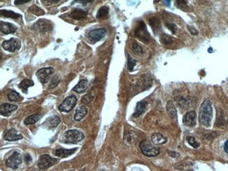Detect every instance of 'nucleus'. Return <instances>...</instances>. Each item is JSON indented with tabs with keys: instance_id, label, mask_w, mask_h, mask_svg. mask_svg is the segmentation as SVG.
Returning a JSON list of instances; mask_svg holds the SVG:
<instances>
[{
	"instance_id": "obj_42",
	"label": "nucleus",
	"mask_w": 228,
	"mask_h": 171,
	"mask_svg": "<svg viewBox=\"0 0 228 171\" xmlns=\"http://www.w3.org/2000/svg\"><path fill=\"white\" fill-rule=\"evenodd\" d=\"M163 2H166L165 4L167 5V6H170V2H171L170 1H163Z\"/></svg>"
},
{
	"instance_id": "obj_14",
	"label": "nucleus",
	"mask_w": 228,
	"mask_h": 171,
	"mask_svg": "<svg viewBox=\"0 0 228 171\" xmlns=\"http://www.w3.org/2000/svg\"><path fill=\"white\" fill-rule=\"evenodd\" d=\"M0 30L4 35H9V34L14 33L17 30V27L15 26L12 23L1 21L0 23Z\"/></svg>"
},
{
	"instance_id": "obj_38",
	"label": "nucleus",
	"mask_w": 228,
	"mask_h": 171,
	"mask_svg": "<svg viewBox=\"0 0 228 171\" xmlns=\"http://www.w3.org/2000/svg\"><path fill=\"white\" fill-rule=\"evenodd\" d=\"M188 29L189 30V32H190V34H192V35H198V31L197 30H196L195 27H191V26H187Z\"/></svg>"
},
{
	"instance_id": "obj_30",
	"label": "nucleus",
	"mask_w": 228,
	"mask_h": 171,
	"mask_svg": "<svg viewBox=\"0 0 228 171\" xmlns=\"http://www.w3.org/2000/svg\"><path fill=\"white\" fill-rule=\"evenodd\" d=\"M172 41V38L169 35H167V34H162L161 36H160V41H161L163 44L168 45L171 43Z\"/></svg>"
},
{
	"instance_id": "obj_15",
	"label": "nucleus",
	"mask_w": 228,
	"mask_h": 171,
	"mask_svg": "<svg viewBox=\"0 0 228 171\" xmlns=\"http://www.w3.org/2000/svg\"><path fill=\"white\" fill-rule=\"evenodd\" d=\"M60 123H61V119L59 118L58 116H52L46 119L44 122L43 123L42 126L44 127H45L46 128L51 129V128H56V127L58 126Z\"/></svg>"
},
{
	"instance_id": "obj_23",
	"label": "nucleus",
	"mask_w": 228,
	"mask_h": 171,
	"mask_svg": "<svg viewBox=\"0 0 228 171\" xmlns=\"http://www.w3.org/2000/svg\"><path fill=\"white\" fill-rule=\"evenodd\" d=\"M7 98L11 102H20L23 100V97L15 90H10L7 93Z\"/></svg>"
},
{
	"instance_id": "obj_28",
	"label": "nucleus",
	"mask_w": 228,
	"mask_h": 171,
	"mask_svg": "<svg viewBox=\"0 0 228 171\" xmlns=\"http://www.w3.org/2000/svg\"><path fill=\"white\" fill-rule=\"evenodd\" d=\"M41 118V115H31L30 116H28L27 118L25 119V125H31V124H34L36 122H37V121L40 120Z\"/></svg>"
},
{
	"instance_id": "obj_34",
	"label": "nucleus",
	"mask_w": 228,
	"mask_h": 171,
	"mask_svg": "<svg viewBox=\"0 0 228 171\" xmlns=\"http://www.w3.org/2000/svg\"><path fill=\"white\" fill-rule=\"evenodd\" d=\"M132 51H133V53H136V54L142 53V52H143L142 46H140L136 42L133 43V45H132Z\"/></svg>"
},
{
	"instance_id": "obj_8",
	"label": "nucleus",
	"mask_w": 228,
	"mask_h": 171,
	"mask_svg": "<svg viewBox=\"0 0 228 171\" xmlns=\"http://www.w3.org/2000/svg\"><path fill=\"white\" fill-rule=\"evenodd\" d=\"M53 72V67H44L41 68L37 72L36 75L37 78L42 84H46L51 78V76Z\"/></svg>"
},
{
	"instance_id": "obj_17",
	"label": "nucleus",
	"mask_w": 228,
	"mask_h": 171,
	"mask_svg": "<svg viewBox=\"0 0 228 171\" xmlns=\"http://www.w3.org/2000/svg\"><path fill=\"white\" fill-rule=\"evenodd\" d=\"M88 13L87 11H84V10L80 9H75L71 12L70 16L74 20H82L86 19L87 17Z\"/></svg>"
},
{
	"instance_id": "obj_10",
	"label": "nucleus",
	"mask_w": 228,
	"mask_h": 171,
	"mask_svg": "<svg viewBox=\"0 0 228 171\" xmlns=\"http://www.w3.org/2000/svg\"><path fill=\"white\" fill-rule=\"evenodd\" d=\"M53 23L51 21L46 19H40L34 25V29L41 32H47L53 28Z\"/></svg>"
},
{
	"instance_id": "obj_11",
	"label": "nucleus",
	"mask_w": 228,
	"mask_h": 171,
	"mask_svg": "<svg viewBox=\"0 0 228 171\" xmlns=\"http://www.w3.org/2000/svg\"><path fill=\"white\" fill-rule=\"evenodd\" d=\"M106 34V30L104 28H99L90 31L88 34V37L93 42H96L105 37Z\"/></svg>"
},
{
	"instance_id": "obj_6",
	"label": "nucleus",
	"mask_w": 228,
	"mask_h": 171,
	"mask_svg": "<svg viewBox=\"0 0 228 171\" xmlns=\"http://www.w3.org/2000/svg\"><path fill=\"white\" fill-rule=\"evenodd\" d=\"M22 164V156L20 153L15 152L6 161V165L12 169H17Z\"/></svg>"
},
{
	"instance_id": "obj_4",
	"label": "nucleus",
	"mask_w": 228,
	"mask_h": 171,
	"mask_svg": "<svg viewBox=\"0 0 228 171\" xmlns=\"http://www.w3.org/2000/svg\"><path fill=\"white\" fill-rule=\"evenodd\" d=\"M77 101V98L75 95H70V96L67 97L58 107L59 110L62 112H70L75 107Z\"/></svg>"
},
{
	"instance_id": "obj_39",
	"label": "nucleus",
	"mask_w": 228,
	"mask_h": 171,
	"mask_svg": "<svg viewBox=\"0 0 228 171\" xmlns=\"http://www.w3.org/2000/svg\"><path fill=\"white\" fill-rule=\"evenodd\" d=\"M223 149L225 154L228 156V140L225 142V143L223 144Z\"/></svg>"
},
{
	"instance_id": "obj_24",
	"label": "nucleus",
	"mask_w": 228,
	"mask_h": 171,
	"mask_svg": "<svg viewBox=\"0 0 228 171\" xmlns=\"http://www.w3.org/2000/svg\"><path fill=\"white\" fill-rule=\"evenodd\" d=\"M167 110L168 115L173 119H175L177 118V110L175 107L174 105L173 104L172 101H168L167 104Z\"/></svg>"
},
{
	"instance_id": "obj_5",
	"label": "nucleus",
	"mask_w": 228,
	"mask_h": 171,
	"mask_svg": "<svg viewBox=\"0 0 228 171\" xmlns=\"http://www.w3.org/2000/svg\"><path fill=\"white\" fill-rule=\"evenodd\" d=\"M58 162V160L53 159L48 154L41 155L39 159L37 165L38 167L41 170H46L47 168L52 166Z\"/></svg>"
},
{
	"instance_id": "obj_21",
	"label": "nucleus",
	"mask_w": 228,
	"mask_h": 171,
	"mask_svg": "<svg viewBox=\"0 0 228 171\" xmlns=\"http://www.w3.org/2000/svg\"><path fill=\"white\" fill-rule=\"evenodd\" d=\"M88 84H89V82H88L87 79L80 80V81L78 83V84H77L76 86H75L73 89V90L78 93H84L87 89Z\"/></svg>"
},
{
	"instance_id": "obj_9",
	"label": "nucleus",
	"mask_w": 228,
	"mask_h": 171,
	"mask_svg": "<svg viewBox=\"0 0 228 171\" xmlns=\"http://www.w3.org/2000/svg\"><path fill=\"white\" fill-rule=\"evenodd\" d=\"M20 46L21 44H20V40L15 38H11L9 40H6L2 43V47L9 52H15V51L20 48Z\"/></svg>"
},
{
	"instance_id": "obj_32",
	"label": "nucleus",
	"mask_w": 228,
	"mask_h": 171,
	"mask_svg": "<svg viewBox=\"0 0 228 171\" xmlns=\"http://www.w3.org/2000/svg\"><path fill=\"white\" fill-rule=\"evenodd\" d=\"M137 61L136 60L133 59L131 57V56L128 54V69L130 72H132L133 70L134 67L136 66Z\"/></svg>"
},
{
	"instance_id": "obj_41",
	"label": "nucleus",
	"mask_w": 228,
	"mask_h": 171,
	"mask_svg": "<svg viewBox=\"0 0 228 171\" xmlns=\"http://www.w3.org/2000/svg\"><path fill=\"white\" fill-rule=\"evenodd\" d=\"M25 162L26 163H30V161H32V158L30 156L29 154H26L25 156Z\"/></svg>"
},
{
	"instance_id": "obj_19",
	"label": "nucleus",
	"mask_w": 228,
	"mask_h": 171,
	"mask_svg": "<svg viewBox=\"0 0 228 171\" xmlns=\"http://www.w3.org/2000/svg\"><path fill=\"white\" fill-rule=\"evenodd\" d=\"M77 148H73L71 149H58L56 150L55 152V155L58 157L61 158H66L67 156H70L72 154L77 151Z\"/></svg>"
},
{
	"instance_id": "obj_22",
	"label": "nucleus",
	"mask_w": 228,
	"mask_h": 171,
	"mask_svg": "<svg viewBox=\"0 0 228 171\" xmlns=\"http://www.w3.org/2000/svg\"><path fill=\"white\" fill-rule=\"evenodd\" d=\"M87 113V109L85 106H81L79 107L77 110L75 112V115L74 116V119L75 121H81L82 119L86 116Z\"/></svg>"
},
{
	"instance_id": "obj_44",
	"label": "nucleus",
	"mask_w": 228,
	"mask_h": 171,
	"mask_svg": "<svg viewBox=\"0 0 228 171\" xmlns=\"http://www.w3.org/2000/svg\"><path fill=\"white\" fill-rule=\"evenodd\" d=\"M99 171H105V170H100Z\"/></svg>"
},
{
	"instance_id": "obj_40",
	"label": "nucleus",
	"mask_w": 228,
	"mask_h": 171,
	"mask_svg": "<svg viewBox=\"0 0 228 171\" xmlns=\"http://www.w3.org/2000/svg\"><path fill=\"white\" fill-rule=\"evenodd\" d=\"M30 0H27V1H15L14 2V4L15 5H19V4H23L24 3H27V2H30Z\"/></svg>"
},
{
	"instance_id": "obj_16",
	"label": "nucleus",
	"mask_w": 228,
	"mask_h": 171,
	"mask_svg": "<svg viewBox=\"0 0 228 171\" xmlns=\"http://www.w3.org/2000/svg\"><path fill=\"white\" fill-rule=\"evenodd\" d=\"M17 105H11L9 103H4V104L1 105L0 107V113L2 116H8L17 110Z\"/></svg>"
},
{
	"instance_id": "obj_29",
	"label": "nucleus",
	"mask_w": 228,
	"mask_h": 171,
	"mask_svg": "<svg viewBox=\"0 0 228 171\" xmlns=\"http://www.w3.org/2000/svg\"><path fill=\"white\" fill-rule=\"evenodd\" d=\"M109 9L107 6H103L98 10L97 13V19H105L108 16Z\"/></svg>"
},
{
	"instance_id": "obj_43",
	"label": "nucleus",
	"mask_w": 228,
	"mask_h": 171,
	"mask_svg": "<svg viewBox=\"0 0 228 171\" xmlns=\"http://www.w3.org/2000/svg\"><path fill=\"white\" fill-rule=\"evenodd\" d=\"M208 51H209V53L213 52V49H212V48H209V50H208Z\"/></svg>"
},
{
	"instance_id": "obj_20",
	"label": "nucleus",
	"mask_w": 228,
	"mask_h": 171,
	"mask_svg": "<svg viewBox=\"0 0 228 171\" xmlns=\"http://www.w3.org/2000/svg\"><path fill=\"white\" fill-rule=\"evenodd\" d=\"M146 106H147L146 101L142 100L141 102H139L138 104H137L136 110H135V112L133 114L134 117H138V116H141L142 114L145 112V110H146Z\"/></svg>"
},
{
	"instance_id": "obj_7",
	"label": "nucleus",
	"mask_w": 228,
	"mask_h": 171,
	"mask_svg": "<svg viewBox=\"0 0 228 171\" xmlns=\"http://www.w3.org/2000/svg\"><path fill=\"white\" fill-rule=\"evenodd\" d=\"M135 35L138 37L140 40L143 42H148L150 40V35L147 32L146 25L143 22H140L139 25L135 31Z\"/></svg>"
},
{
	"instance_id": "obj_18",
	"label": "nucleus",
	"mask_w": 228,
	"mask_h": 171,
	"mask_svg": "<svg viewBox=\"0 0 228 171\" xmlns=\"http://www.w3.org/2000/svg\"><path fill=\"white\" fill-rule=\"evenodd\" d=\"M151 140L152 143L157 145L165 144L167 142V138L159 133H154L152 135Z\"/></svg>"
},
{
	"instance_id": "obj_1",
	"label": "nucleus",
	"mask_w": 228,
	"mask_h": 171,
	"mask_svg": "<svg viewBox=\"0 0 228 171\" xmlns=\"http://www.w3.org/2000/svg\"><path fill=\"white\" fill-rule=\"evenodd\" d=\"M212 118H213V108L211 106V102L209 100H205L202 102L200 107L199 121L201 125L209 127L211 125Z\"/></svg>"
},
{
	"instance_id": "obj_3",
	"label": "nucleus",
	"mask_w": 228,
	"mask_h": 171,
	"mask_svg": "<svg viewBox=\"0 0 228 171\" xmlns=\"http://www.w3.org/2000/svg\"><path fill=\"white\" fill-rule=\"evenodd\" d=\"M84 138V135L77 130H70L63 134V140L65 143L76 144Z\"/></svg>"
},
{
	"instance_id": "obj_2",
	"label": "nucleus",
	"mask_w": 228,
	"mask_h": 171,
	"mask_svg": "<svg viewBox=\"0 0 228 171\" xmlns=\"http://www.w3.org/2000/svg\"><path fill=\"white\" fill-rule=\"evenodd\" d=\"M140 149L145 156L148 157L156 156L159 154V149L147 140H143L140 144Z\"/></svg>"
},
{
	"instance_id": "obj_31",
	"label": "nucleus",
	"mask_w": 228,
	"mask_h": 171,
	"mask_svg": "<svg viewBox=\"0 0 228 171\" xmlns=\"http://www.w3.org/2000/svg\"><path fill=\"white\" fill-rule=\"evenodd\" d=\"M28 11H29L30 13H32V14L37 15H41L44 14V11L41 9H40V7H38L37 6H32L30 7V9H28Z\"/></svg>"
},
{
	"instance_id": "obj_35",
	"label": "nucleus",
	"mask_w": 228,
	"mask_h": 171,
	"mask_svg": "<svg viewBox=\"0 0 228 171\" xmlns=\"http://www.w3.org/2000/svg\"><path fill=\"white\" fill-rule=\"evenodd\" d=\"M93 98H94V96H93L91 92H90L89 94H87L83 97L82 99V102L84 103V104H88V103H89L93 100Z\"/></svg>"
},
{
	"instance_id": "obj_37",
	"label": "nucleus",
	"mask_w": 228,
	"mask_h": 171,
	"mask_svg": "<svg viewBox=\"0 0 228 171\" xmlns=\"http://www.w3.org/2000/svg\"><path fill=\"white\" fill-rule=\"evenodd\" d=\"M167 26L168 29L171 30V31L173 34H175L176 32V31L178 30L177 26H176L175 25L173 24V23H168V24H167Z\"/></svg>"
},
{
	"instance_id": "obj_33",
	"label": "nucleus",
	"mask_w": 228,
	"mask_h": 171,
	"mask_svg": "<svg viewBox=\"0 0 228 171\" xmlns=\"http://www.w3.org/2000/svg\"><path fill=\"white\" fill-rule=\"evenodd\" d=\"M187 141L188 142V144H190L191 147H192L193 148L196 149L199 147V143L198 142L196 141V140L195 138H194V137H190V136L187 137Z\"/></svg>"
},
{
	"instance_id": "obj_13",
	"label": "nucleus",
	"mask_w": 228,
	"mask_h": 171,
	"mask_svg": "<svg viewBox=\"0 0 228 171\" xmlns=\"http://www.w3.org/2000/svg\"><path fill=\"white\" fill-rule=\"evenodd\" d=\"M4 138L7 141H16L21 140L23 136L18 133L14 128H11L4 133Z\"/></svg>"
},
{
	"instance_id": "obj_36",
	"label": "nucleus",
	"mask_w": 228,
	"mask_h": 171,
	"mask_svg": "<svg viewBox=\"0 0 228 171\" xmlns=\"http://www.w3.org/2000/svg\"><path fill=\"white\" fill-rule=\"evenodd\" d=\"M59 82H60V79H59V78L58 77H53V78L52 79V80H51V81L50 87L51 88H55L56 86L58 84Z\"/></svg>"
},
{
	"instance_id": "obj_27",
	"label": "nucleus",
	"mask_w": 228,
	"mask_h": 171,
	"mask_svg": "<svg viewBox=\"0 0 228 171\" xmlns=\"http://www.w3.org/2000/svg\"><path fill=\"white\" fill-rule=\"evenodd\" d=\"M150 25L151 27L153 30L154 32L155 33L156 32H158L160 30V27H161V25H160V22L159 20H158L156 18H152L150 20Z\"/></svg>"
},
{
	"instance_id": "obj_26",
	"label": "nucleus",
	"mask_w": 228,
	"mask_h": 171,
	"mask_svg": "<svg viewBox=\"0 0 228 171\" xmlns=\"http://www.w3.org/2000/svg\"><path fill=\"white\" fill-rule=\"evenodd\" d=\"M0 12H1V15H3V16L4 17L11 18V19H21V15L12 11H8V10L2 9L0 11Z\"/></svg>"
},
{
	"instance_id": "obj_12",
	"label": "nucleus",
	"mask_w": 228,
	"mask_h": 171,
	"mask_svg": "<svg viewBox=\"0 0 228 171\" xmlns=\"http://www.w3.org/2000/svg\"><path fill=\"white\" fill-rule=\"evenodd\" d=\"M196 112L194 111L188 112L183 117V123L186 126L193 127L196 125Z\"/></svg>"
},
{
	"instance_id": "obj_45",
	"label": "nucleus",
	"mask_w": 228,
	"mask_h": 171,
	"mask_svg": "<svg viewBox=\"0 0 228 171\" xmlns=\"http://www.w3.org/2000/svg\"><path fill=\"white\" fill-rule=\"evenodd\" d=\"M69 171H74V170H69Z\"/></svg>"
},
{
	"instance_id": "obj_25",
	"label": "nucleus",
	"mask_w": 228,
	"mask_h": 171,
	"mask_svg": "<svg viewBox=\"0 0 228 171\" xmlns=\"http://www.w3.org/2000/svg\"><path fill=\"white\" fill-rule=\"evenodd\" d=\"M34 81L30 79H24L20 83L19 87L20 89L22 90V91L25 93H27V89L29 87H32L34 86Z\"/></svg>"
}]
</instances>
